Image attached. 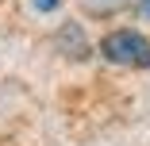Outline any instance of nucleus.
I'll return each instance as SVG.
<instances>
[{"mask_svg":"<svg viewBox=\"0 0 150 146\" xmlns=\"http://www.w3.org/2000/svg\"><path fill=\"white\" fill-rule=\"evenodd\" d=\"M139 12H142V16L150 19V0H139Z\"/></svg>","mask_w":150,"mask_h":146,"instance_id":"obj_3","label":"nucleus"},{"mask_svg":"<svg viewBox=\"0 0 150 146\" xmlns=\"http://www.w3.org/2000/svg\"><path fill=\"white\" fill-rule=\"evenodd\" d=\"M100 58L123 69H150V39L135 27H115L100 39Z\"/></svg>","mask_w":150,"mask_h":146,"instance_id":"obj_1","label":"nucleus"},{"mask_svg":"<svg viewBox=\"0 0 150 146\" xmlns=\"http://www.w3.org/2000/svg\"><path fill=\"white\" fill-rule=\"evenodd\" d=\"M31 8H35V12H42V16H50V12L62 8V0H31Z\"/></svg>","mask_w":150,"mask_h":146,"instance_id":"obj_2","label":"nucleus"}]
</instances>
